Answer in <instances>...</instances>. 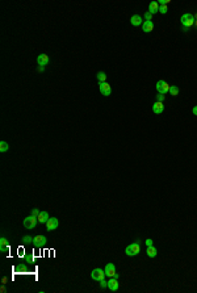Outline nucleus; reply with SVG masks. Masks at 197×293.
Segmentation results:
<instances>
[{
	"label": "nucleus",
	"mask_w": 197,
	"mask_h": 293,
	"mask_svg": "<svg viewBox=\"0 0 197 293\" xmlns=\"http://www.w3.org/2000/svg\"><path fill=\"white\" fill-rule=\"evenodd\" d=\"M139 253H141L139 241H137V242L131 243V245L126 246V248H125V254L128 255V256H137Z\"/></svg>",
	"instance_id": "nucleus-1"
},
{
	"label": "nucleus",
	"mask_w": 197,
	"mask_h": 293,
	"mask_svg": "<svg viewBox=\"0 0 197 293\" xmlns=\"http://www.w3.org/2000/svg\"><path fill=\"white\" fill-rule=\"evenodd\" d=\"M180 21H181V26H183V28L189 29L192 25H195L196 19L192 13H184L183 16L180 17Z\"/></svg>",
	"instance_id": "nucleus-2"
},
{
	"label": "nucleus",
	"mask_w": 197,
	"mask_h": 293,
	"mask_svg": "<svg viewBox=\"0 0 197 293\" xmlns=\"http://www.w3.org/2000/svg\"><path fill=\"white\" fill-rule=\"evenodd\" d=\"M22 224H24V227H25V229L30 230V229H34V227L37 226L38 219H37V217H34V216L30 214V216L25 217L24 221H22Z\"/></svg>",
	"instance_id": "nucleus-3"
},
{
	"label": "nucleus",
	"mask_w": 197,
	"mask_h": 293,
	"mask_svg": "<svg viewBox=\"0 0 197 293\" xmlns=\"http://www.w3.org/2000/svg\"><path fill=\"white\" fill-rule=\"evenodd\" d=\"M155 88H157L158 93H162V95H166L167 92H170V88H171V86H170L167 82L164 80H159L157 84H155Z\"/></svg>",
	"instance_id": "nucleus-4"
},
{
	"label": "nucleus",
	"mask_w": 197,
	"mask_h": 293,
	"mask_svg": "<svg viewBox=\"0 0 197 293\" xmlns=\"http://www.w3.org/2000/svg\"><path fill=\"white\" fill-rule=\"evenodd\" d=\"M105 271H102L101 268H95V269H92V272H91V277H92V280H95V281H101V280H104L105 279Z\"/></svg>",
	"instance_id": "nucleus-5"
},
{
	"label": "nucleus",
	"mask_w": 197,
	"mask_h": 293,
	"mask_svg": "<svg viewBox=\"0 0 197 293\" xmlns=\"http://www.w3.org/2000/svg\"><path fill=\"white\" fill-rule=\"evenodd\" d=\"M99 91H100V93H101L102 96H109L112 93V87H110V84L107 83V82H104V83H99Z\"/></svg>",
	"instance_id": "nucleus-6"
},
{
	"label": "nucleus",
	"mask_w": 197,
	"mask_h": 293,
	"mask_svg": "<svg viewBox=\"0 0 197 293\" xmlns=\"http://www.w3.org/2000/svg\"><path fill=\"white\" fill-rule=\"evenodd\" d=\"M46 243H48V239H46L45 235H37V237H34V239H33V246L37 248H41V247H43V246H46Z\"/></svg>",
	"instance_id": "nucleus-7"
},
{
	"label": "nucleus",
	"mask_w": 197,
	"mask_h": 293,
	"mask_svg": "<svg viewBox=\"0 0 197 293\" xmlns=\"http://www.w3.org/2000/svg\"><path fill=\"white\" fill-rule=\"evenodd\" d=\"M58 226H59V221H58V218H55V217H50V219L46 222V229L49 231L55 230Z\"/></svg>",
	"instance_id": "nucleus-8"
},
{
	"label": "nucleus",
	"mask_w": 197,
	"mask_h": 293,
	"mask_svg": "<svg viewBox=\"0 0 197 293\" xmlns=\"http://www.w3.org/2000/svg\"><path fill=\"white\" fill-rule=\"evenodd\" d=\"M37 63H38V66H48V64L50 63V58L48 57L46 54H40L37 57Z\"/></svg>",
	"instance_id": "nucleus-9"
},
{
	"label": "nucleus",
	"mask_w": 197,
	"mask_h": 293,
	"mask_svg": "<svg viewBox=\"0 0 197 293\" xmlns=\"http://www.w3.org/2000/svg\"><path fill=\"white\" fill-rule=\"evenodd\" d=\"M108 288H109L112 292L118 291V288H120L118 279H116V277H110V280L108 281Z\"/></svg>",
	"instance_id": "nucleus-10"
},
{
	"label": "nucleus",
	"mask_w": 197,
	"mask_h": 293,
	"mask_svg": "<svg viewBox=\"0 0 197 293\" xmlns=\"http://www.w3.org/2000/svg\"><path fill=\"white\" fill-rule=\"evenodd\" d=\"M104 271H105V275H107V276L113 277L114 274H116V266H114L113 263H108V264L105 266Z\"/></svg>",
	"instance_id": "nucleus-11"
},
{
	"label": "nucleus",
	"mask_w": 197,
	"mask_h": 293,
	"mask_svg": "<svg viewBox=\"0 0 197 293\" xmlns=\"http://www.w3.org/2000/svg\"><path fill=\"white\" fill-rule=\"evenodd\" d=\"M130 24L133 26H139L143 24V17L139 16V14H134V16L130 17Z\"/></svg>",
	"instance_id": "nucleus-12"
},
{
	"label": "nucleus",
	"mask_w": 197,
	"mask_h": 293,
	"mask_svg": "<svg viewBox=\"0 0 197 293\" xmlns=\"http://www.w3.org/2000/svg\"><path fill=\"white\" fill-rule=\"evenodd\" d=\"M164 110V104L160 101H155L154 105H152V112L157 113V115H160V113H163Z\"/></svg>",
	"instance_id": "nucleus-13"
},
{
	"label": "nucleus",
	"mask_w": 197,
	"mask_h": 293,
	"mask_svg": "<svg viewBox=\"0 0 197 293\" xmlns=\"http://www.w3.org/2000/svg\"><path fill=\"white\" fill-rule=\"evenodd\" d=\"M37 219H38V222H40V224H46V222L50 219V216H49L48 212H41L40 214L37 216Z\"/></svg>",
	"instance_id": "nucleus-14"
},
{
	"label": "nucleus",
	"mask_w": 197,
	"mask_h": 293,
	"mask_svg": "<svg viewBox=\"0 0 197 293\" xmlns=\"http://www.w3.org/2000/svg\"><path fill=\"white\" fill-rule=\"evenodd\" d=\"M149 12L151 13V14H155V13H158L159 12V3H157V1H151L149 4Z\"/></svg>",
	"instance_id": "nucleus-15"
},
{
	"label": "nucleus",
	"mask_w": 197,
	"mask_h": 293,
	"mask_svg": "<svg viewBox=\"0 0 197 293\" xmlns=\"http://www.w3.org/2000/svg\"><path fill=\"white\" fill-rule=\"evenodd\" d=\"M142 29L145 33H150V32H152V29H154V22L152 21H143Z\"/></svg>",
	"instance_id": "nucleus-16"
},
{
	"label": "nucleus",
	"mask_w": 197,
	"mask_h": 293,
	"mask_svg": "<svg viewBox=\"0 0 197 293\" xmlns=\"http://www.w3.org/2000/svg\"><path fill=\"white\" fill-rule=\"evenodd\" d=\"M147 256L149 258H155L158 255V251H157V248L154 247V246H150V247H147Z\"/></svg>",
	"instance_id": "nucleus-17"
},
{
	"label": "nucleus",
	"mask_w": 197,
	"mask_h": 293,
	"mask_svg": "<svg viewBox=\"0 0 197 293\" xmlns=\"http://www.w3.org/2000/svg\"><path fill=\"white\" fill-rule=\"evenodd\" d=\"M96 76H97L99 83H104V82H107V74H105L104 71H99Z\"/></svg>",
	"instance_id": "nucleus-18"
},
{
	"label": "nucleus",
	"mask_w": 197,
	"mask_h": 293,
	"mask_svg": "<svg viewBox=\"0 0 197 293\" xmlns=\"http://www.w3.org/2000/svg\"><path fill=\"white\" fill-rule=\"evenodd\" d=\"M8 150H9V145H8L5 141H1V142H0V151H1V153H5V151H8Z\"/></svg>",
	"instance_id": "nucleus-19"
},
{
	"label": "nucleus",
	"mask_w": 197,
	"mask_h": 293,
	"mask_svg": "<svg viewBox=\"0 0 197 293\" xmlns=\"http://www.w3.org/2000/svg\"><path fill=\"white\" fill-rule=\"evenodd\" d=\"M170 93H171L172 96H178L179 95V88L176 86H171V88H170Z\"/></svg>",
	"instance_id": "nucleus-20"
},
{
	"label": "nucleus",
	"mask_w": 197,
	"mask_h": 293,
	"mask_svg": "<svg viewBox=\"0 0 197 293\" xmlns=\"http://www.w3.org/2000/svg\"><path fill=\"white\" fill-rule=\"evenodd\" d=\"M33 237H30V235H25L24 238H22V242L25 243V245H29V243H33Z\"/></svg>",
	"instance_id": "nucleus-21"
},
{
	"label": "nucleus",
	"mask_w": 197,
	"mask_h": 293,
	"mask_svg": "<svg viewBox=\"0 0 197 293\" xmlns=\"http://www.w3.org/2000/svg\"><path fill=\"white\" fill-rule=\"evenodd\" d=\"M167 11H168V8H167V5H159V12H160V13L166 14V13H167Z\"/></svg>",
	"instance_id": "nucleus-22"
},
{
	"label": "nucleus",
	"mask_w": 197,
	"mask_h": 293,
	"mask_svg": "<svg viewBox=\"0 0 197 293\" xmlns=\"http://www.w3.org/2000/svg\"><path fill=\"white\" fill-rule=\"evenodd\" d=\"M145 20H146V21H152V14L150 13L149 11H147V12H145Z\"/></svg>",
	"instance_id": "nucleus-23"
},
{
	"label": "nucleus",
	"mask_w": 197,
	"mask_h": 293,
	"mask_svg": "<svg viewBox=\"0 0 197 293\" xmlns=\"http://www.w3.org/2000/svg\"><path fill=\"white\" fill-rule=\"evenodd\" d=\"M8 245V239L4 238V237H1L0 238V246H7Z\"/></svg>",
	"instance_id": "nucleus-24"
},
{
	"label": "nucleus",
	"mask_w": 197,
	"mask_h": 293,
	"mask_svg": "<svg viewBox=\"0 0 197 293\" xmlns=\"http://www.w3.org/2000/svg\"><path fill=\"white\" fill-rule=\"evenodd\" d=\"M40 209H37V208H34V209H32V216H34V217H37L38 214H40Z\"/></svg>",
	"instance_id": "nucleus-25"
},
{
	"label": "nucleus",
	"mask_w": 197,
	"mask_h": 293,
	"mask_svg": "<svg viewBox=\"0 0 197 293\" xmlns=\"http://www.w3.org/2000/svg\"><path fill=\"white\" fill-rule=\"evenodd\" d=\"M164 97H166V96H164V95H162V93H159V95L157 96V101L163 102V101H164Z\"/></svg>",
	"instance_id": "nucleus-26"
},
{
	"label": "nucleus",
	"mask_w": 197,
	"mask_h": 293,
	"mask_svg": "<svg viewBox=\"0 0 197 293\" xmlns=\"http://www.w3.org/2000/svg\"><path fill=\"white\" fill-rule=\"evenodd\" d=\"M100 287H101L102 289H104V288H108V283H107L105 280H101V281H100Z\"/></svg>",
	"instance_id": "nucleus-27"
},
{
	"label": "nucleus",
	"mask_w": 197,
	"mask_h": 293,
	"mask_svg": "<svg viewBox=\"0 0 197 293\" xmlns=\"http://www.w3.org/2000/svg\"><path fill=\"white\" fill-rule=\"evenodd\" d=\"M145 245L147 246V247H150V246H152V239H150V238H147L145 241Z\"/></svg>",
	"instance_id": "nucleus-28"
},
{
	"label": "nucleus",
	"mask_w": 197,
	"mask_h": 293,
	"mask_svg": "<svg viewBox=\"0 0 197 293\" xmlns=\"http://www.w3.org/2000/svg\"><path fill=\"white\" fill-rule=\"evenodd\" d=\"M37 71L38 72H43V71H45V67H43V66H37Z\"/></svg>",
	"instance_id": "nucleus-29"
},
{
	"label": "nucleus",
	"mask_w": 197,
	"mask_h": 293,
	"mask_svg": "<svg viewBox=\"0 0 197 293\" xmlns=\"http://www.w3.org/2000/svg\"><path fill=\"white\" fill-rule=\"evenodd\" d=\"M0 251H1V253H5V251H8V247L7 246H0Z\"/></svg>",
	"instance_id": "nucleus-30"
},
{
	"label": "nucleus",
	"mask_w": 197,
	"mask_h": 293,
	"mask_svg": "<svg viewBox=\"0 0 197 293\" xmlns=\"http://www.w3.org/2000/svg\"><path fill=\"white\" fill-rule=\"evenodd\" d=\"M192 113H193V115H195V116H197V105H196V107H193Z\"/></svg>",
	"instance_id": "nucleus-31"
},
{
	"label": "nucleus",
	"mask_w": 197,
	"mask_h": 293,
	"mask_svg": "<svg viewBox=\"0 0 197 293\" xmlns=\"http://www.w3.org/2000/svg\"><path fill=\"white\" fill-rule=\"evenodd\" d=\"M0 291H1L3 293H5V292H7V288H5V284H3V287H1V289H0Z\"/></svg>",
	"instance_id": "nucleus-32"
},
{
	"label": "nucleus",
	"mask_w": 197,
	"mask_h": 293,
	"mask_svg": "<svg viewBox=\"0 0 197 293\" xmlns=\"http://www.w3.org/2000/svg\"><path fill=\"white\" fill-rule=\"evenodd\" d=\"M1 283H3V284H7V283H8V277H3Z\"/></svg>",
	"instance_id": "nucleus-33"
},
{
	"label": "nucleus",
	"mask_w": 197,
	"mask_h": 293,
	"mask_svg": "<svg viewBox=\"0 0 197 293\" xmlns=\"http://www.w3.org/2000/svg\"><path fill=\"white\" fill-rule=\"evenodd\" d=\"M195 19H196V20H197V13H196V16H195Z\"/></svg>",
	"instance_id": "nucleus-34"
},
{
	"label": "nucleus",
	"mask_w": 197,
	"mask_h": 293,
	"mask_svg": "<svg viewBox=\"0 0 197 293\" xmlns=\"http://www.w3.org/2000/svg\"><path fill=\"white\" fill-rule=\"evenodd\" d=\"M195 24H196V26H197V20H196V22H195Z\"/></svg>",
	"instance_id": "nucleus-35"
}]
</instances>
